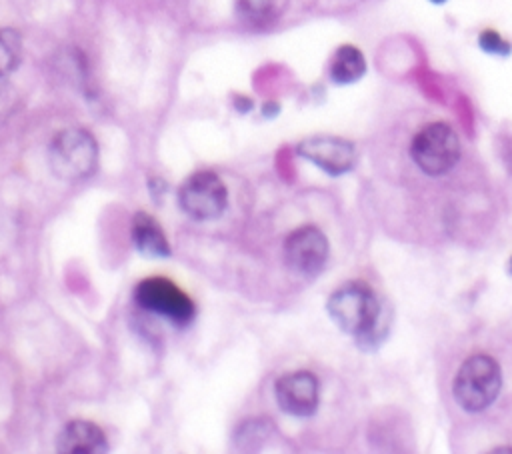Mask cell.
Segmentation results:
<instances>
[{"label":"cell","mask_w":512,"mask_h":454,"mask_svg":"<svg viewBox=\"0 0 512 454\" xmlns=\"http://www.w3.org/2000/svg\"><path fill=\"white\" fill-rule=\"evenodd\" d=\"M506 388V368L492 346H470L448 372V398L464 418L488 416Z\"/></svg>","instance_id":"cell-1"},{"label":"cell","mask_w":512,"mask_h":454,"mask_svg":"<svg viewBox=\"0 0 512 454\" xmlns=\"http://www.w3.org/2000/svg\"><path fill=\"white\" fill-rule=\"evenodd\" d=\"M326 310L332 322L360 346L376 342L384 306L376 290L362 282L352 280L340 284L326 300Z\"/></svg>","instance_id":"cell-2"},{"label":"cell","mask_w":512,"mask_h":454,"mask_svg":"<svg viewBox=\"0 0 512 454\" xmlns=\"http://www.w3.org/2000/svg\"><path fill=\"white\" fill-rule=\"evenodd\" d=\"M462 156V140L444 120L422 124L408 142V160L418 172V180H446L456 172Z\"/></svg>","instance_id":"cell-3"},{"label":"cell","mask_w":512,"mask_h":454,"mask_svg":"<svg viewBox=\"0 0 512 454\" xmlns=\"http://www.w3.org/2000/svg\"><path fill=\"white\" fill-rule=\"evenodd\" d=\"M48 162L60 180H86L98 166L96 138L84 128H64L50 142Z\"/></svg>","instance_id":"cell-4"},{"label":"cell","mask_w":512,"mask_h":454,"mask_svg":"<svg viewBox=\"0 0 512 454\" xmlns=\"http://www.w3.org/2000/svg\"><path fill=\"white\" fill-rule=\"evenodd\" d=\"M134 300L142 310L156 314L174 326H188L196 316V306L190 296L164 276L140 280L134 288Z\"/></svg>","instance_id":"cell-5"},{"label":"cell","mask_w":512,"mask_h":454,"mask_svg":"<svg viewBox=\"0 0 512 454\" xmlns=\"http://www.w3.org/2000/svg\"><path fill=\"white\" fill-rule=\"evenodd\" d=\"M180 210L198 222L216 220L228 206V188L224 180L210 170L190 174L178 188Z\"/></svg>","instance_id":"cell-6"},{"label":"cell","mask_w":512,"mask_h":454,"mask_svg":"<svg viewBox=\"0 0 512 454\" xmlns=\"http://www.w3.org/2000/svg\"><path fill=\"white\" fill-rule=\"evenodd\" d=\"M282 258L292 274L308 280L316 278L330 258L328 236L316 224H302L286 236Z\"/></svg>","instance_id":"cell-7"},{"label":"cell","mask_w":512,"mask_h":454,"mask_svg":"<svg viewBox=\"0 0 512 454\" xmlns=\"http://www.w3.org/2000/svg\"><path fill=\"white\" fill-rule=\"evenodd\" d=\"M278 408L294 418H310L320 406V380L310 370H290L274 382Z\"/></svg>","instance_id":"cell-8"},{"label":"cell","mask_w":512,"mask_h":454,"mask_svg":"<svg viewBox=\"0 0 512 454\" xmlns=\"http://www.w3.org/2000/svg\"><path fill=\"white\" fill-rule=\"evenodd\" d=\"M296 152L300 158L312 162L328 176H342L356 166V146L340 136L318 134L298 142Z\"/></svg>","instance_id":"cell-9"},{"label":"cell","mask_w":512,"mask_h":454,"mask_svg":"<svg viewBox=\"0 0 512 454\" xmlns=\"http://www.w3.org/2000/svg\"><path fill=\"white\" fill-rule=\"evenodd\" d=\"M56 450L62 454H100L108 450V440L98 424L72 420L56 436Z\"/></svg>","instance_id":"cell-10"},{"label":"cell","mask_w":512,"mask_h":454,"mask_svg":"<svg viewBox=\"0 0 512 454\" xmlns=\"http://www.w3.org/2000/svg\"><path fill=\"white\" fill-rule=\"evenodd\" d=\"M130 236H132V244L138 250V254L146 256V258H168L170 256V242H168L162 226L148 212H136L132 216Z\"/></svg>","instance_id":"cell-11"},{"label":"cell","mask_w":512,"mask_h":454,"mask_svg":"<svg viewBox=\"0 0 512 454\" xmlns=\"http://www.w3.org/2000/svg\"><path fill=\"white\" fill-rule=\"evenodd\" d=\"M330 80L338 86L358 82L366 74V58L360 48L352 44H342L336 48L328 68Z\"/></svg>","instance_id":"cell-12"},{"label":"cell","mask_w":512,"mask_h":454,"mask_svg":"<svg viewBox=\"0 0 512 454\" xmlns=\"http://www.w3.org/2000/svg\"><path fill=\"white\" fill-rule=\"evenodd\" d=\"M284 8V0H238L236 16L250 28L270 26Z\"/></svg>","instance_id":"cell-13"},{"label":"cell","mask_w":512,"mask_h":454,"mask_svg":"<svg viewBox=\"0 0 512 454\" xmlns=\"http://www.w3.org/2000/svg\"><path fill=\"white\" fill-rule=\"evenodd\" d=\"M22 62V36L14 28H0V80L10 76Z\"/></svg>","instance_id":"cell-14"},{"label":"cell","mask_w":512,"mask_h":454,"mask_svg":"<svg viewBox=\"0 0 512 454\" xmlns=\"http://www.w3.org/2000/svg\"><path fill=\"white\" fill-rule=\"evenodd\" d=\"M478 46H480L484 52L492 54V56H508V54L512 52V44H510L508 40H504L502 34L496 32V30H492V28H486V30L480 32V36H478Z\"/></svg>","instance_id":"cell-15"},{"label":"cell","mask_w":512,"mask_h":454,"mask_svg":"<svg viewBox=\"0 0 512 454\" xmlns=\"http://www.w3.org/2000/svg\"><path fill=\"white\" fill-rule=\"evenodd\" d=\"M234 106H236L238 112H250L252 110V100L246 98V96H236Z\"/></svg>","instance_id":"cell-16"},{"label":"cell","mask_w":512,"mask_h":454,"mask_svg":"<svg viewBox=\"0 0 512 454\" xmlns=\"http://www.w3.org/2000/svg\"><path fill=\"white\" fill-rule=\"evenodd\" d=\"M276 112H280V106L276 102H268V104L262 106V114L264 116H274Z\"/></svg>","instance_id":"cell-17"},{"label":"cell","mask_w":512,"mask_h":454,"mask_svg":"<svg viewBox=\"0 0 512 454\" xmlns=\"http://www.w3.org/2000/svg\"><path fill=\"white\" fill-rule=\"evenodd\" d=\"M430 2H434V4H444L446 0H430Z\"/></svg>","instance_id":"cell-18"},{"label":"cell","mask_w":512,"mask_h":454,"mask_svg":"<svg viewBox=\"0 0 512 454\" xmlns=\"http://www.w3.org/2000/svg\"><path fill=\"white\" fill-rule=\"evenodd\" d=\"M510 272H512V258H510Z\"/></svg>","instance_id":"cell-19"}]
</instances>
